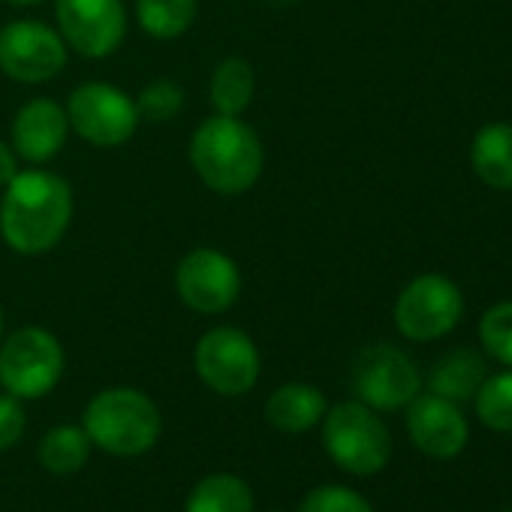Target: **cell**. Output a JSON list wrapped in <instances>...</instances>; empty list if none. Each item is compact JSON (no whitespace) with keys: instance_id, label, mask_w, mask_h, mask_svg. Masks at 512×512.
<instances>
[{"instance_id":"4","label":"cell","mask_w":512,"mask_h":512,"mask_svg":"<svg viewBox=\"0 0 512 512\" xmlns=\"http://www.w3.org/2000/svg\"><path fill=\"white\" fill-rule=\"evenodd\" d=\"M326 455L353 476H374L392 458V434L377 410L356 401H341L323 416Z\"/></svg>"},{"instance_id":"1","label":"cell","mask_w":512,"mask_h":512,"mask_svg":"<svg viewBox=\"0 0 512 512\" xmlns=\"http://www.w3.org/2000/svg\"><path fill=\"white\" fill-rule=\"evenodd\" d=\"M76 211L73 187L43 169H22L0 199V238L19 256H43L70 232Z\"/></svg>"},{"instance_id":"13","label":"cell","mask_w":512,"mask_h":512,"mask_svg":"<svg viewBox=\"0 0 512 512\" xmlns=\"http://www.w3.org/2000/svg\"><path fill=\"white\" fill-rule=\"evenodd\" d=\"M407 434L422 455L452 461L467 449L470 425L461 413V404L440 398L434 392H419L407 404Z\"/></svg>"},{"instance_id":"30","label":"cell","mask_w":512,"mask_h":512,"mask_svg":"<svg viewBox=\"0 0 512 512\" xmlns=\"http://www.w3.org/2000/svg\"><path fill=\"white\" fill-rule=\"evenodd\" d=\"M275 512H278V509H275Z\"/></svg>"},{"instance_id":"31","label":"cell","mask_w":512,"mask_h":512,"mask_svg":"<svg viewBox=\"0 0 512 512\" xmlns=\"http://www.w3.org/2000/svg\"><path fill=\"white\" fill-rule=\"evenodd\" d=\"M509 512H512V509H509Z\"/></svg>"},{"instance_id":"21","label":"cell","mask_w":512,"mask_h":512,"mask_svg":"<svg viewBox=\"0 0 512 512\" xmlns=\"http://www.w3.org/2000/svg\"><path fill=\"white\" fill-rule=\"evenodd\" d=\"M199 13V0H136V22L154 40L184 37Z\"/></svg>"},{"instance_id":"12","label":"cell","mask_w":512,"mask_h":512,"mask_svg":"<svg viewBox=\"0 0 512 512\" xmlns=\"http://www.w3.org/2000/svg\"><path fill=\"white\" fill-rule=\"evenodd\" d=\"M55 22L67 49L88 61L112 58L127 37L124 0H55Z\"/></svg>"},{"instance_id":"11","label":"cell","mask_w":512,"mask_h":512,"mask_svg":"<svg viewBox=\"0 0 512 512\" xmlns=\"http://www.w3.org/2000/svg\"><path fill=\"white\" fill-rule=\"evenodd\" d=\"M178 299L202 317L226 314L241 299V272L217 247H193L175 269Z\"/></svg>"},{"instance_id":"15","label":"cell","mask_w":512,"mask_h":512,"mask_svg":"<svg viewBox=\"0 0 512 512\" xmlns=\"http://www.w3.org/2000/svg\"><path fill=\"white\" fill-rule=\"evenodd\" d=\"M329 410L326 395L311 383H284L266 401V419L284 434H305L323 422Z\"/></svg>"},{"instance_id":"19","label":"cell","mask_w":512,"mask_h":512,"mask_svg":"<svg viewBox=\"0 0 512 512\" xmlns=\"http://www.w3.org/2000/svg\"><path fill=\"white\" fill-rule=\"evenodd\" d=\"M184 512H253V491L235 473H208L187 494Z\"/></svg>"},{"instance_id":"5","label":"cell","mask_w":512,"mask_h":512,"mask_svg":"<svg viewBox=\"0 0 512 512\" xmlns=\"http://www.w3.org/2000/svg\"><path fill=\"white\" fill-rule=\"evenodd\" d=\"M64 347L43 326H25L0 341V386L4 392L37 401L46 398L64 377Z\"/></svg>"},{"instance_id":"9","label":"cell","mask_w":512,"mask_h":512,"mask_svg":"<svg viewBox=\"0 0 512 512\" xmlns=\"http://www.w3.org/2000/svg\"><path fill=\"white\" fill-rule=\"evenodd\" d=\"M353 392L377 413L404 410L422 392L419 365L392 344L365 347L353 362Z\"/></svg>"},{"instance_id":"6","label":"cell","mask_w":512,"mask_h":512,"mask_svg":"<svg viewBox=\"0 0 512 512\" xmlns=\"http://www.w3.org/2000/svg\"><path fill=\"white\" fill-rule=\"evenodd\" d=\"M70 133L94 148H118L139 130L136 100L109 82H85L67 97Z\"/></svg>"},{"instance_id":"18","label":"cell","mask_w":512,"mask_h":512,"mask_svg":"<svg viewBox=\"0 0 512 512\" xmlns=\"http://www.w3.org/2000/svg\"><path fill=\"white\" fill-rule=\"evenodd\" d=\"M256 94V76L253 67L244 58H226L214 67L208 82V100L217 115L241 118Z\"/></svg>"},{"instance_id":"10","label":"cell","mask_w":512,"mask_h":512,"mask_svg":"<svg viewBox=\"0 0 512 512\" xmlns=\"http://www.w3.org/2000/svg\"><path fill=\"white\" fill-rule=\"evenodd\" d=\"M64 37L37 19H16L0 28V73L19 85H46L67 67Z\"/></svg>"},{"instance_id":"3","label":"cell","mask_w":512,"mask_h":512,"mask_svg":"<svg viewBox=\"0 0 512 512\" xmlns=\"http://www.w3.org/2000/svg\"><path fill=\"white\" fill-rule=\"evenodd\" d=\"M82 428L103 452L115 458H136L157 446L163 416L145 392L133 386H112L88 401Z\"/></svg>"},{"instance_id":"25","label":"cell","mask_w":512,"mask_h":512,"mask_svg":"<svg viewBox=\"0 0 512 512\" xmlns=\"http://www.w3.org/2000/svg\"><path fill=\"white\" fill-rule=\"evenodd\" d=\"M299 512H374V506L356 488L320 485V488H311L302 497Z\"/></svg>"},{"instance_id":"23","label":"cell","mask_w":512,"mask_h":512,"mask_svg":"<svg viewBox=\"0 0 512 512\" xmlns=\"http://www.w3.org/2000/svg\"><path fill=\"white\" fill-rule=\"evenodd\" d=\"M136 112H139V121H148V124H166L172 118L181 115L184 103H187V94L178 82L172 79H157V82H148L136 97Z\"/></svg>"},{"instance_id":"20","label":"cell","mask_w":512,"mask_h":512,"mask_svg":"<svg viewBox=\"0 0 512 512\" xmlns=\"http://www.w3.org/2000/svg\"><path fill=\"white\" fill-rule=\"evenodd\" d=\"M91 437L85 434L82 425H55L43 434L40 440V464L55 473V476H70L76 470H82L91 458Z\"/></svg>"},{"instance_id":"24","label":"cell","mask_w":512,"mask_h":512,"mask_svg":"<svg viewBox=\"0 0 512 512\" xmlns=\"http://www.w3.org/2000/svg\"><path fill=\"white\" fill-rule=\"evenodd\" d=\"M479 341L491 359L512 368V302H497L482 314Z\"/></svg>"},{"instance_id":"26","label":"cell","mask_w":512,"mask_h":512,"mask_svg":"<svg viewBox=\"0 0 512 512\" xmlns=\"http://www.w3.org/2000/svg\"><path fill=\"white\" fill-rule=\"evenodd\" d=\"M25 428H28V413H25L22 398L0 392V452L19 446L25 437Z\"/></svg>"},{"instance_id":"29","label":"cell","mask_w":512,"mask_h":512,"mask_svg":"<svg viewBox=\"0 0 512 512\" xmlns=\"http://www.w3.org/2000/svg\"><path fill=\"white\" fill-rule=\"evenodd\" d=\"M0 341H4V308H0Z\"/></svg>"},{"instance_id":"17","label":"cell","mask_w":512,"mask_h":512,"mask_svg":"<svg viewBox=\"0 0 512 512\" xmlns=\"http://www.w3.org/2000/svg\"><path fill=\"white\" fill-rule=\"evenodd\" d=\"M485 377H488V368H485V359L479 353L452 350L431 368L428 386H431L434 395L461 404V401H473V395H476V389L482 386Z\"/></svg>"},{"instance_id":"22","label":"cell","mask_w":512,"mask_h":512,"mask_svg":"<svg viewBox=\"0 0 512 512\" xmlns=\"http://www.w3.org/2000/svg\"><path fill=\"white\" fill-rule=\"evenodd\" d=\"M476 419L497 434H512V368L488 374L473 395Z\"/></svg>"},{"instance_id":"28","label":"cell","mask_w":512,"mask_h":512,"mask_svg":"<svg viewBox=\"0 0 512 512\" xmlns=\"http://www.w3.org/2000/svg\"><path fill=\"white\" fill-rule=\"evenodd\" d=\"M4 4H10L16 10H34V7H43L46 0H4Z\"/></svg>"},{"instance_id":"8","label":"cell","mask_w":512,"mask_h":512,"mask_svg":"<svg viewBox=\"0 0 512 512\" xmlns=\"http://www.w3.org/2000/svg\"><path fill=\"white\" fill-rule=\"evenodd\" d=\"M464 314V296L446 275H419L395 299L392 320L395 329L416 344L446 338Z\"/></svg>"},{"instance_id":"16","label":"cell","mask_w":512,"mask_h":512,"mask_svg":"<svg viewBox=\"0 0 512 512\" xmlns=\"http://www.w3.org/2000/svg\"><path fill=\"white\" fill-rule=\"evenodd\" d=\"M470 166L491 190H512V124H485L470 145Z\"/></svg>"},{"instance_id":"7","label":"cell","mask_w":512,"mask_h":512,"mask_svg":"<svg viewBox=\"0 0 512 512\" xmlns=\"http://www.w3.org/2000/svg\"><path fill=\"white\" fill-rule=\"evenodd\" d=\"M193 365L199 380L223 395V398H238L247 395L263 371L260 347L244 329L235 326H214L208 329L193 350Z\"/></svg>"},{"instance_id":"2","label":"cell","mask_w":512,"mask_h":512,"mask_svg":"<svg viewBox=\"0 0 512 512\" xmlns=\"http://www.w3.org/2000/svg\"><path fill=\"white\" fill-rule=\"evenodd\" d=\"M190 166L196 178L220 193V196H241L266 169V148L263 139L250 124L229 115H208L190 136L187 145Z\"/></svg>"},{"instance_id":"14","label":"cell","mask_w":512,"mask_h":512,"mask_svg":"<svg viewBox=\"0 0 512 512\" xmlns=\"http://www.w3.org/2000/svg\"><path fill=\"white\" fill-rule=\"evenodd\" d=\"M70 139V118L67 109L49 97L28 100L13 118V139L19 160L28 166H43L55 160Z\"/></svg>"},{"instance_id":"27","label":"cell","mask_w":512,"mask_h":512,"mask_svg":"<svg viewBox=\"0 0 512 512\" xmlns=\"http://www.w3.org/2000/svg\"><path fill=\"white\" fill-rule=\"evenodd\" d=\"M19 172H22V160H19L16 148L0 139V187H7Z\"/></svg>"}]
</instances>
